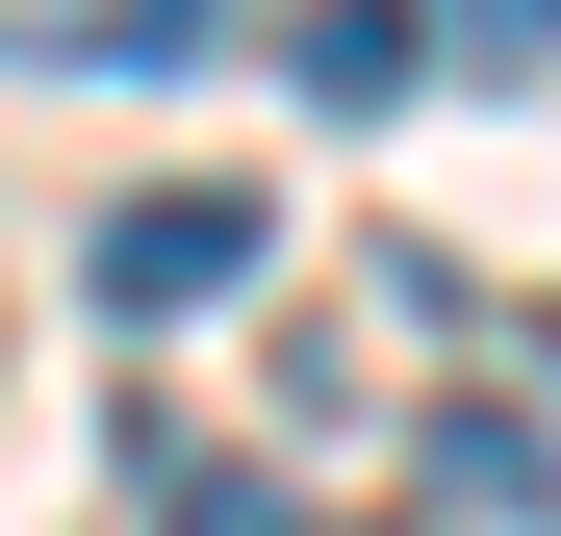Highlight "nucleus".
<instances>
[{
    "label": "nucleus",
    "instance_id": "obj_5",
    "mask_svg": "<svg viewBox=\"0 0 561 536\" xmlns=\"http://www.w3.org/2000/svg\"><path fill=\"white\" fill-rule=\"evenodd\" d=\"M434 52H485V77H561V0H434Z\"/></svg>",
    "mask_w": 561,
    "mask_h": 536
},
{
    "label": "nucleus",
    "instance_id": "obj_3",
    "mask_svg": "<svg viewBox=\"0 0 561 536\" xmlns=\"http://www.w3.org/2000/svg\"><path fill=\"white\" fill-rule=\"evenodd\" d=\"M409 77H434L409 0H332V26H307V103H409Z\"/></svg>",
    "mask_w": 561,
    "mask_h": 536
},
{
    "label": "nucleus",
    "instance_id": "obj_4",
    "mask_svg": "<svg viewBox=\"0 0 561 536\" xmlns=\"http://www.w3.org/2000/svg\"><path fill=\"white\" fill-rule=\"evenodd\" d=\"M153 536H307V511H280V460H153Z\"/></svg>",
    "mask_w": 561,
    "mask_h": 536
},
{
    "label": "nucleus",
    "instance_id": "obj_2",
    "mask_svg": "<svg viewBox=\"0 0 561 536\" xmlns=\"http://www.w3.org/2000/svg\"><path fill=\"white\" fill-rule=\"evenodd\" d=\"M0 26H26V52H77V77H179L230 0H0Z\"/></svg>",
    "mask_w": 561,
    "mask_h": 536
},
{
    "label": "nucleus",
    "instance_id": "obj_1",
    "mask_svg": "<svg viewBox=\"0 0 561 536\" xmlns=\"http://www.w3.org/2000/svg\"><path fill=\"white\" fill-rule=\"evenodd\" d=\"M230 282H255V179H128V205H103V307L128 332L230 307Z\"/></svg>",
    "mask_w": 561,
    "mask_h": 536
}]
</instances>
